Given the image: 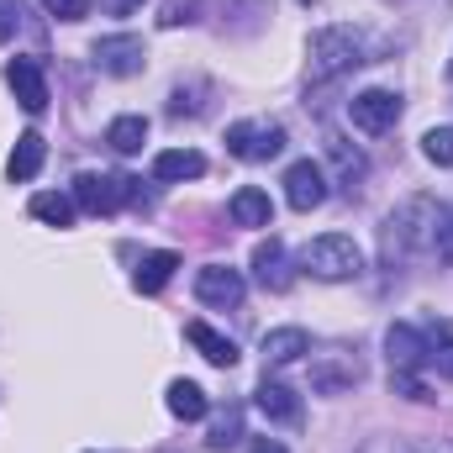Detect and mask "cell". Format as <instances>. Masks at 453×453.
Returning a JSON list of instances; mask_svg holds the SVG:
<instances>
[{"mask_svg": "<svg viewBox=\"0 0 453 453\" xmlns=\"http://www.w3.org/2000/svg\"><path fill=\"white\" fill-rule=\"evenodd\" d=\"M385 253H427L438 264H453V211L438 196H406L385 217Z\"/></svg>", "mask_w": 453, "mask_h": 453, "instance_id": "cell-1", "label": "cell"}, {"mask_svg": "<svg viewBox=\"0 0 453 453\" xmlns=\"http://www.w3.org/2000/svg\"><path fill=\"white\" fill-rule=\"evenodd\" d=\"M296 264H301V274H311L322 285H342V280H358L364 274V248L348 232H322V237H311L296 253Z\"/></svg>", "mask_w": 453, "mask_h": 453, "instance_id": "cell-2", "label": "cell"}, {"mask_svg": "<svg viewBox=\"0 0 453 453\" xmlns=\"http://www.w3.org/2000/svg\"><path fill=\"white\" fill-rule=\"evenodd\" d=\"M364 64V37L353 27H322L311 37V85H327Z\"/></svg>", "mask_w": 453, "mask_h": 453, "instance_id": "cell-3", "label": "cell"}, {"mask_svg": "<svg viewBox=\"0 0 453 453\" xmlns=\"http://www.w3.org/2000/svg\"><path fill=\"white\" fill-rule=\"evenodd\" d=\"M74 206L80 211H90V217H111L121 211L127 201H142V185L137 180H127V174H101V169H85L80 180H74Z\"/></svg>", "mask_w": 453, "mask_h": 453, "instance_id": "cell-4", "label": "cell"}, {"mask_svg": "<svg viewBox=\"0 0 453 453\" xmlns=\"http://www.w3.org/2000/svg\"><path fill=\"white\" fill-rule=\"evenodd\" d=\"M226 153L242 164H269L285 153V127L280 121H232L226 127Z\"/></svg>", "mask_w": 453, "mask_h": 453, "instance_id": "cell-5", "label": "cell"}, {"mask_svg": "<svg viewBox=\"0 0 453 453\" xmlns=\"http://www.w3.org/2000/svg\"><path fill=\"white\" fill-rule=\"evenodd\" d=\"M453 333L438 322V327H411V322H395L385 333V353H390V369H422L433 358L438 342H449Z\"/></svg>", "mask_w": 453, "mask_h": 453, "instance_id": "cell-6", "label": "cell"}, {"mask_svg": "<svg viewBox=\"0 0 453 453\" xmlns=\"http://www.w3.org/2000/svg\"><path fill=\"white\" fill-rule=\"evenodd\" d=\"M90 64H96L101 74H111V80H132V74H142L148 48H142V37H137V32H106V37H96Z\"/></svg>", "mask_w": 453, "mask_h": 453, "instance_id": "cell-7", "label": "cell"}, {"mask_svg": "<svg viewBox=\"0 0 453 453\" xmlns=\"http://www.w3.org/2000/svg\"><path fill=\"white\" fill-rule=\"evenodd\" d=\"M364 380V364H358V353H348V348H322V353H311V390L317 395H342V390H353Z\"/></svg>", "mask_w": 453, "mask_h": 453, "instance_id": "cell-8", "label": "cell"}, {"mask_svg": "<svg viewBox=\"0 0 453 453\" xmlns=\"http://www.w3.org/2000/svg\"><path fill=\"white\" fill-rule=\"evenodd\" d=\"M401 96L395 90H358L353 101H348V121L358 127V132H369V137H380V132H390L395 121H401Z\"/></svg>", "mask_w": 453, "mask_h": 453, "instance_id": "cell-9", "label": "cell"}, {"mask_svg": "<svg viewBox=\"0 0 453 453\" xmlns=\"http://www.w3.org/2000/svg\"><path fill=\"white\" fill-rule=\"evenodd\" d=\"M242 296H248V285H242V274L226 269V264H206V269L196 274V301L211 306V311H232V306H242Z\"/></svg>", "mask_w": 453, "mask_h": 453, "instance_id": "cell-10", "label": "cell"}, {"mask_svg": "<svg viewBox=\"0 0 453 453\" xmlns=\"http://www.w3.org/2000/svg\"><path fill=\"white\" fill-rule=\"evenodd\" d=\"M327 196H333V190H327V169H322V164L301 158V164L285 169V201H290L296 211H317Z\"/></svg>", "mask_w": 453, "mask_h": 453, "instance_id": "cell-11", "label": "cell"}, {"mask_svg": "<svg viewBox=\"0 0 453 453\" xmlns=\"http://www.w3.org/2000/svg\"><path fill=\"white\" fill-rule=\"evenodd\" d=\"M253 280L264 285V290H274V296H285L290 285H296V269H290V253H285V242L269 232L258 248H253Z\"/></svg>", "mask_w": 453, "mask_h": 453, "instance_id": "cell-12", "label": "cell"}, {"mask_svg": "<svg viewBox=\"0 0 453 453\" xmlns=\"http://www.w3.org/2000/svg\"><path fill=\"white\" fill-rule=\"evenodd\" d=\"M5 85L16 90V106L21 111H48V80H42V64L37 58H11L5 64Z\"/></svg>", "mask_w": 453, "mask_h": 453, "instance_id": "cell-13", "label": "cell"}, {"mask_svg": "<svg viewBox=\"0 0 453 453\" xmlns=\"http://www.w3.org/2000/svg\"><path fill=\"white\" fill-rule=\"evenodd\" d=\"M42 158H48V142H42V132H21V137H16V148H11V158H5V180H11V185H27V180H37Z\"/></svg>", "mask_w": 453, "mask_h": 453, "instance_id": "cell-14", "label": "cell"}, {"mask_svg": "<svg viewBox=\"0 0 453 453\" xmlns=\"http://www.w3.org/2000/svg\"><path fill=\"white\" fill-rule=\"evenodd\" d=\"M206 174V158L196 148H164L153 158V180L158 185H185V180H201Z\"/></svg>", "mask_w": 453, "mask_h": 453, "instance_id": "cell-15", "label": "cell"}, {"mask_svg": "<svg viewBox=\"0 0 453 453\" xmlns=\"http://www.w3.org/2000/svg\"><path fill=\"white\" fill-rule=\"evenodd\" d=\"M226 211H232V222L237 226H274V201H269V190H258V185L232 190Z\"/></svg>", "mask_w": 453, "mask_h": 453, "instance_id": "cell-16", "label": "cell"}, {"mask_svg": "<svg viewBox=\"0 0 453 453\" xmlns=\"http://www.w3.org/2000/svg\"><path fill=\"white\" fill-rule=\"evenodd\" d=\"M174 269H180V253H169V248H153V253H142V258H137V274H132V285H137L142 296H158V290L174 280Z\"/></svg>", "mask_w": 453, "mask_h": 453, "instance_id": "cell-17", "label": "cell"}, {"mask_svg": "<svg viewBox=\"0 0 453 453\" xmlns=\"http://www.w3.org/2000/svg\"><path fill=\"white\" fill-rule=\"evenodd\" d=\"M253 406H258L269 422H301V395H296L290 385H280V380H264V385L253 390Z\"/></svg>", "mask_w": 453, "mask_h": 453, "instance_id": "cell-18", "label": "cell"}, {"mask_svg": "<svg viewBox=\"0 0 453 453\" xmlns=\"http://www.w3.org/2000/svg\"><path fill=\"white\" fill-rule=\"evenodd\" d=\"M185 338H190V348H196L206 364H217V369H232V364H237V342L222 338V333H217V327H206V322H190V327H185Z\"/></svg>", "mask_w": 453, "mask_h": 453, "instance_id": "cell-19", "label": "cell"}, {"mask_svg": "<svg viewBox=\"0 0 453 453\" xmlns=\"http://www.w3.org/2000/svg\"><path fill=\"white\" fill-rule=\"evenodd\" d=\"M258 353H264V364H296V358L311 353V338L301 327H274V333H264Z\"/></svg>", "mask_w": 453, "mask_h": 453, "instance_id": "cell-20", "label": "cell"}, {"mask_svg": "<svg viewBox=\"0 0 453 453\" xmlns=\"http://www.w3.org/2000/svg\"><path fill=\"white\" fill-rule=\"evenodd\" d=\"M164 406H169L180 422H201V417L211 411V401H206V390H201L196 380H169V390H164Z\"/></svg>", "mask_w": 453, "mask_h": 453, "instance_id": "cell-21", "label": "cell"}, {"mask_svg": "<svg viewBox=\"0 0 453 453\" xmlns=\"http://www.w3.org/2000/svg\"><path fill=\"white\" fill-rule=\"evenodd\" d=\"M27 211H32V217H37L42 226H58V232H64V226H74V211H80V206H74V196H58V190H37Z\"/></svg>", "mask_w": 453, "mask_h": 453, "instance_id": "cell-22", "label": "cell"}, {"mask_svg": "<svg viewBox=\"0 0 453 453\" xmlns=\"http://www.w3.org/2000/svg\"><path fill=\"white\" fill-rule=\"evenodd\" d=\"M106 142H111V153H142V142H148V116H116L111 127H106Z\"/></svg>", "mask_w": 453, "mask_h": 453, "instance_id": "cell-23", "label": "cell"}, {"mask_svg": "<svg viewBox=\"0 0 453 453\" xmlns=\"http://www.w3.org/2000/svg\"><path fill=\"white\" fill-rule=\"evenodd\" d=\"M327 153L338 158V169H342V180H348V185L369 174V164H364V153H358V148H348L342 137H327Z\"/></svg>", "mask_w": 453, "mask_h": 453, "instance_id": "cell-24", "label": "cell"}, {"mask_svg": "<svg viewBox=\"0 0 453 453\" xmlns=\"http://www.w3.org/2000/svg\"><path fill=\"white\" fill-rule=\"evenodd\" d=\"M422 153H427V164L453 169V127H433V132L422 137Z\"/></svg>", "mask_w": 453, "mask_h": 453, "instance_id": "cell-25", "label": "cell"}, {"mask_svg": "<svg viewBox=\"0 0 453 453\" xmlns=\"http://www.w3.org/2000/svg\"><path fill=\"white\" fill-rule=\"evenodd\" d=\"M390 390L406 395V401H433V390H427V380L417 369H390Z\"/></svg>", "mask_w": 453, "mask_h": 453, "instance_id": "cell-26", "label": "cell"}, {"mask_svg": "<svg viewBox=\"0 0 453 453\" xmlns=\"http://www.w3.org/2000/svg\"><path fill=\"white\" fill-rule=\"evenodd\" d=\"M42 11L58 16V21H80V16L90 11V0H42Z\"/></svg>", "mask_w": 453, "mask_h": 453, "instance_id": "cell-27", "label": "cell"}, {"mask_svg": "<svg viewBox=\"0 0 453 453\" xmlns=\"http://www.w3.org/2000/svg\"><path fill=\"white\" fill-rule=\"evenodd\" d=\"M206 443H211V449H232V443H237V411H226L222 422L211 427V438H206Z\"/></svg>", "mask_w": 453, "mask_h": 453, "instance_id": "cell-28", "label": "cell"}, {"mask_svg": "<svg viewBox=\"0 0 453 453\" xmlns=\"http://www.w3.org/2000/svg\"><path fill=\"white\" fill-rule=\"evenodd\" d=\"M16 27H21V5L16 0H0V42H11Z\"/></svg>", "mask_w": 453, "mask_h": 453, "instance_id": "cell-29", "label": "cell"}, {"mask_svg": "<svg viewBox=\"0 0 453 453\" xmlns=\"http://www.w3.org/2000/svg\"><path fill=\"white\" fill-rule=\"evenodd\" d=\"M427 364H433V369H438V374H443V380H453V338H449V342H438V348H433V358H427Z\"/></svg>", "mask_w": 453, "mask_h": 453, "instance_id": "cell-30", "label": "cell"}, {"mask_svg": "<svg viewBox=\"0 0 453 453\" xmlns=\"http://www.w3.org/2000/svg\"><path fill=\"white\" fill-rule=\"evenodd\" d=\"M137 5H142V0H101L106 16H127V11H137Z\"/></svg>", "mask_w": 453, "mask_h": 453, "instance_id": "cell-31", "label": "cell"}, {"mask_svg": "<svg viewBox=\"0 0 453 453\" xmlns=\"http://www.w3.org/2000/svg\"><path fill=\"white\" fill-rule=\"evenodd\" d=\"M248 453H290V449H285L280 438H253V449H248Z\"/></svg>", "mask_w": 453, "mask_h": 453, "instance_id": "cell-32", "label": "cell"}, {"mask_svg": "<svg viewBox=\"0 0 453 453\" xmlns=\"http://www.w3.org/2000/svg\"><path fill=\"white\" fill-rule=\"evenodd\" d=\"M417 453H453V443H422Z\"/></svg>", "mask_w": 453, "mask_h": 453, "instance_id": "cell-33", "label": "cell"}, {"mask_svg": "<svg viewBox=\"0 0 453 453\" xmlns=\"http://www.w3.org/2000/svg\"><path fill=\"white\" fill-rule=\"evenodd\" d=\"M449 80H453V64H449Z\"/></svg>", "mask_w": 453, "mask_h": 453, "instance_id": "cell-34", "label": "cell"}, {"mask_svg": "<svg viewBox=\"0 0 453 453\" xmlns=\"http://www.w3.org/2000/svg\"><path fill=\"white\" fill-rule=\"evenodd\" d=\"M301 5H311V0H301Z\"/></svg>", "mask_w": 453, "mask_h": 453, "instance_id": "cell-35", "label": "cell"}]
</instances>
